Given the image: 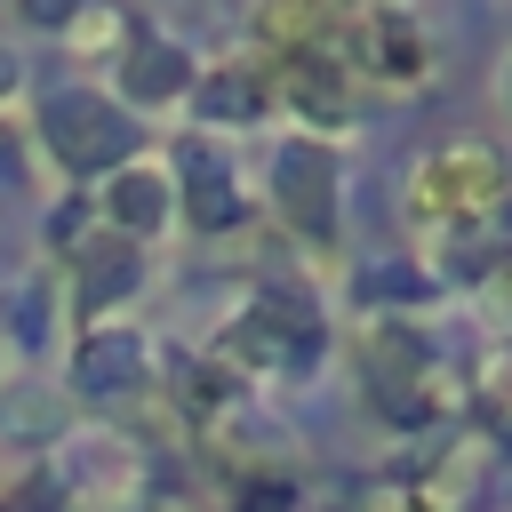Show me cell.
Listing matches in <instances>:
<instances>
[{
  "label": "cell",
  "instance_id": "obj_11",
  "mask_svg": "<svg viewBox=\"0 0 512 512\" xmlns=\"http://www.w3.org/2000/svg\"><path fill=\"white\" fill-rule=\"evenodd\" d=\"M128 288H136V256H128L120 240L80 248V296H88V304H112V296H128Z\"/></svg>",
  "mask_w": 512,
  "mask_h": 512
},
{
  "label": "cell",
  "instance_id": "obj_5",
  "mask_svg": "<svg viewBox=\"0 0 512 512\" xmlns=\"http://www.w3.org/2000/svg\"><path fill=\"white\" fill-rule=\"evenodd\" d=\"M168 208H176V184H168L160 168H112V184H104V216H112L120 232H160Z\"/></svg>",
  "mask_w": 512,
  "mask_h": 512
},
{
  "label": "cell",
  "instance_id": "obj_1",
  "mask_svg": "<svg viewBox=\"0 0 512 512\" xmlns=\"http://www.w3.org/2000/svg\"><path fill=\"white\" fill-rule=\"evenodd\" d=\"M48 152H56L72 176L128 168V152H136V128H128V112H120V104H104V96L72 88V96H56V104H48Z\"/></svg>",
  "mask_w": 512,
  "mask_h": 512
},
{
  "label": "cell",
  "instance_id": "obj_2",
  "mask_svg": "<svg viewBox=\"0 0 512 512\" xmlns=\"http://www.w3.org/2000/svg\"><path fill=\"white\" fill-rule=\"evenodd\" d=\"M504 200V160L488 152V144H448V152H432L424 168H416V208L424 216H488Z\"/></svg>",
  "mask_w": 512,
  "mask_h": 512
},
{
  "label": "cell",
  "instance_id": "obj_14",
  "mask_svg": "<svg viewBox=\"0 0 512 512\" xmlns=\"http://www.w3.org/2000/svg\"><path fill=\"white\" fill-rule=\"evenodd\" d=\"M288 504H296V496H288L280 480H256V488L240 496V512H288Z\"/></svg>",
  "mask_w": 512,
  "mask_h": 512
},
{
  "label": "cell",
  "instance_id": "obj_15",
  "mask_svg": "<svg viewBox=\"0 0 512 512\" xmlns=\"http://www.w3.org/2000/svg\"><path fill=\"white\" fill-rule=\"evenodd\" d=\"M496 288H504V296H512V248H504V264H496Z\"/></svg>",
  "mask_w": 512,
  "mask_h": 512
},
{
  "label": "cell",
  "instance_id": "obj_16",
  "mask_svg": "<svg viewBox=\"0 0 512 512\" xmlns=\"http://www.w3.org/2000/svg\"><path fill=\"white\" fill-rule=\"evenodd\" d=\"M8 88H16V64H8V56H0V96H8Z\"/></svg>",
  "mask_w": 512,
  "mask_h": 512
},
{
  "label": "cell",
  "instance_id": "obj_3",
  "mask_svg": "<svg viewBox=\"0 0 512 512\" xmlns=\"http://www.w3.org/2000/svg\"><path fill=\"white\" fill-rule=\"evenodd\" d=\"M272 192H280V216L312 240L336 232V152L328 144H280L272 160Z\"/></svg>",
  "mask_w": 512,
  "mask_h": 512
},
{
  "label": "cell",
  "instance_id": "obj_13",
  "mask_svg": "<svg viewBox=\"0 0 512 512\" xmlns=\"http://www.w3.org/2000/svg\"><path fill=\"white\" fill-rule=\"evenodd\" d=\"M0 512H64V496H56V480H24Z\"/></svg>",
  "mask_w": 512,
  "mask_h": 512
},
{
  "label": "cell",
  "instance_id": "obj_12",
  "mask_svg": "<svg viewBox=\"0 0 512 512\" xmlns=\"http://www.w3.org/2000/svg\"><path fill=\"white\" fill-rule=\"evenodd\" d=\"M480 416H488L496 440H512V344H496L488 368H480Z\"/></svg>",
  "mask_w": 512,
  "mask_h": 512
},
{
  "label": "cell",
  "instance_id": "obj_9",
  "mask_svg": "<svg viewBox=\"0 0 512 512\" xmlns=\"http://www.w3.org/2000/svg\"><path fill=\"white\" fill-rule=\"evenodd\" d=\"M288 64V96H296V112H312V120H344V80H336V64L312 48V56H280Z\"/></svg>",
  "mask_w": 512,
  "mask_h": 512
},
{
  "label": "cell",
  "instance_id": "obj_10",
  "mask_svg": "<svg viewBox=\"0 0 512 512\" xmlns=\"http://www.w3.org/2000/svg\"><path fill=\"white\" fill-rule=\"evenodd\" d=\"M200 112H208V120H256V112H264V80H256L248 64L208 72V80H200Z\"/></svg>",
  "mask_w": 512,
  "mask_h": 512
},
{
  "label": "cell",
  "instance_id": "obj_7",
  "mask_svg": "<svg viewBox=\"0 0 512 512\" xmlns=\"http://www.w3.org/2000/svg\"><path fill=\"white\" fill-rule=\"evenodd\" d=\"M360 56H368V72H384V80H424V32H416L408 16H368V24H360Z\"/></svg>",
  "mask_w": 512,
  "mask_h": 512
},
{
  "label": "cell",
  "instance_id": "obj_6",
  "mask_svg": "<svg viewBox=\"0 0 512 512\" xmlns=\"http://www.w3.org/2000/svg\"><path fill=\"white\" fill-rule=\"evenodd\" d=\"M176 160H184V208H192V224H200V232H224V224L240 216L232 168H216V152H208V144H184Z\"/></svg>",
  "mask_w": 512,
  "mask_h": 512
},
{
  "label": "cell",
  "instance_id": "obj_8",
  "mask_svg": "<svg viewBox=\"0 0 512 512\" xmlns=\"http://www.w3.org/2000/svg\"><path fill=\"white\" fill-rule=\"evenodd\" d=\"M80 384H88V392H128V384H144V344L120 336V328L88 336V344H80Z\"/></svg>",
  "mask_w": 512,
  "mask_h": 512
},
{
  "label": "cell",
  "instance_id": "obj_4",
  "mask_svg": "<svg viewBox=\"0 0 512 512\" xmlns=\"http://www.w3.org/2000/svg\"><path fill=\"white\" fill-rule=\"evenodd\" d=\"M120 88H128V104H168V96L192 88V56H184L176 40H128Z\"/></svg>",
  "mask_w": 512,
  "mask_h": 512
}]
</instances>
